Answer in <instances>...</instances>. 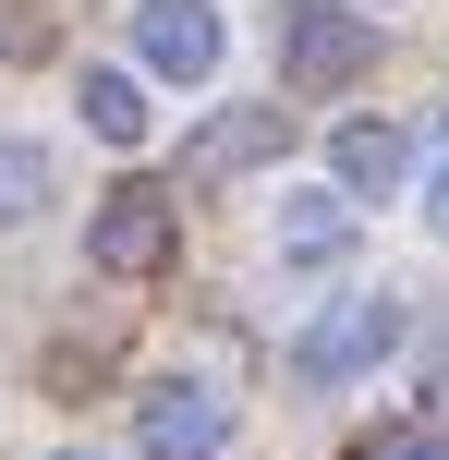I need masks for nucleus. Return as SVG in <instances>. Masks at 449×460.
<instances>
[{
	"mask_svg": "<svg viewBox=\"0 0 449 460\" xmlns=\"http://www.w3.org/2000/svg\"><path fill=\"white\" fill-rule=\"evenodd\" d=\"M73 110H85V134H97V146H146V110H158V97H146V73H134V61H97L85 85H73Z\"/></svg>",
	"mask_w": 449,
	"mask_h": 460,
	"instance_id": "6e6552de",
	"label": "nucleus"
},
{
	"mask_svg": "<svg viewBox=\"0 0 449 460\" xmlns=\"http://www.w3.org/2000/svg\"><path fill=\"white\" fill-rule=\"evenodd\" d=\"M377 61V24L340 13V0H304L292 13V85H353V73Z\"/></svg>",
	"mask_w": 449,
	"mask_h": 460,
	"instance_id": "39448f33",
	"label": "nucleus"
},
{
	"mask_svg": "<svg viewBox=\"0 0 449 460\" xmlns=\"http://www.w3.org/2000/svg\"><path fill=\"white\" fill-rule=\"evenodd\" d=\"M292 146V121L280 110H219L207 134H194V182H231V170H267Z\"/></svg>",
	"mask_w": 449,
	"mask_h": 460,
	"instance_id": "423d86ee",
	"label": "nucleus"
},
{
	"mask_svg": "<svg viewBox=\"0 0 449 460\" xmlns=\"http://www.w3.org/2000/svg\"><path fill=\"white\" fill-rule=\"evenodd\" d=\"M364 460H449V437H389V448H364Z\"/></svg>",
	"mask_w": 449,
	"mask_h": 460,
	"instance_id": "f8f14e48",
	"label": "nucleus"
},
{
	"mask_svg": "<svg viewBox=\"0 0 449 460\" xmlns=\"http://www.w3.org/2000/svg\"><path fill=\"white\" fill-rule=\"evenodd\" d=\"M401 170H413V146L389 134V121H340V134H328V182L353 194V207H364V194H401Z\"/></svg>",
	"mask_w": 449,
	"mask_h": 460,
	"instance_id": "0eeeda50",
	"label": "nucleus"
},
{
	"mask_svg": "<svg viewBox=\"0 0 449 460\" xmlns=\"http://www.w3.org/2000/svg\"><path fill=\"white\" fill-rule=\"evenodd\" d=\"M353 243V194H280V254L292 267H328Z\"/></svg>",
	"mask_w": 449,
	"mask_h": 460,
	"instance_id": "1a4fd4ad",
	"label": "nucleus"
},
{
	"mask_svg": "<svg viewBox=\"0 0 449 460\" xmlns=\"http://www.w3.org/2000/svg\"><path fill=\"white\" fill-rule=\"evenodd\" d=\"M426 230L449 243V134H437V170H426Z\"/></svg>",
	"mask_w": 449,
	"mask_h": 460,
	"instance_id": "9b49d317",
	"label": "nucleus"
},
{
	"mask_svg": "<svg viewBox=\"0 0 449 460\" xmlns=\"http://www.w3.org/2000/svg\"><path fill=\"white\" fill-rule=\"evenodd\" d=\"M389 351H401V303L389 291H340L328 315L292 340V376H304V388H353V376H377Z\"/></svg>",
	"mask_w": 449,
	"mask_h": 460,
	"instance_id": "f257e3e1",
	"label": "nucleus"
},
{
	"mask_svg": "<svg viewBox=\"0 0 449 460\" xmlns=\"http://www.w3.org/2000/svg\"><path fill=\"white\" fill-rule=\"evenodd\" d=\"M219 448H231V388L170 376V388L134 400V460H219Z\"/></svg>",
	"mask_w": 449,
	"mask_h": 460,
	"instance_id": "f03ea898",
	"label": "nucleus"
},
{
	"mask_svg": "<svg viewBox=\"0 0 449 460\" xmlns=\"http://www.w3.org/2000/svg\"><path fill=\"white\" fill-rule=\"evenodd\" d=\"M61 460H85V448H61Z\"/></svg>",
	"mask_w": 449,
	"mask_h": 460,
	"instance_id": "ddd939ff",
	"label": "nucleus"
},
{
	"mask_svg": "<svg viewBox=\"0 0 449 460\" xmlns=\"http://www.w3.org/2000/svg\"><path fill=\"white\" fill-rule=\"evenodd\" d=\"M37 207H49V146L37 134H0V230L37 218Z\"/></svg>",
	"mask_w": 449,
	"mask_h": 460,
	"instance_id": "9d476101",
	"label": "nucleus"
},
{
	"mask_svg": "<svg viewBox=\"0 0 449 460\" xmlns=\"http://www.w3.org/2000/svg\"><path fill=\"white\" fill-rule=\"evenodd\" d=\"M134 73L146 85H207L219 73V0H134Z\"/></svg>",
	"mask_w": 449,
	"mask_h": 460,
	"instance_id": "7ed1b4c3",
	"label": "nucleus"
},
{
	"mask_svg": "<svg viewBox=\"0 0 449 460\" xmlns=\"http://www.w3.org/2000/svg\"><path fill=\"white\" fill-rule=\"evenodd\" d=\"M85 254H97V279H158V267H170V194L121 182L110 207L85 218Z\"/></svg>",
	"mask_w": 449,
	"mask_h": 460,
	"instance_id": "20e7f679",
	"label": "nucleus"
}]
</instances>
